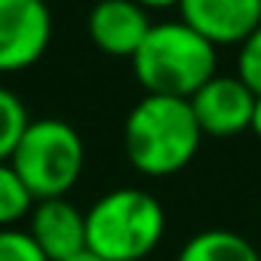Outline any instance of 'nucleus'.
Returning a JSON list of instances; mask_svg holds the SVG:
<instances>
[{
  "mask_svg": "<svg viewBox=\"0 0 261 261\" xmlns=\"http://www.w3.org/2000/svg\"><path fill=\"white\" fill-rule=\"evenodd\" d=\"M255 92L240 80L227 74H215L209 83H203L188 101L194 108V117L203 129V136L230 139L249 129L252 111H255Z\"/></svg>",
  "mask_w": 261,
  "mask_h": 261,
  "instance_id": "423d86ee",
  "label": "nucleus"
},
{
  "mask_svg": "<svg viewBox=\"0 0 261 261\" xmlns=\"http://www.w3.org/2000/svg\"><path fill=\"white\" fill-rule=\"evenodd\" d=\"M37 197L13 169V163H0V227H16V221L28 218Z\"/></svg>",
  "mask_w": 261,
  "mask_h": 261,
  "instance_id": "9b49d317",
  "label": "nucleus"
},
{
  "mask_svg": "<svg viewBox=\"0 0 261 261\" xmlns=\"http://www.w3.org/2000/svg\"><path fill=\"white\" fill-rule=\"evenodd\" d=\"M181 22L215 46L243 43L261 25V0H181Z\"/></svg>",
  "mask_w": 261,
  "mask_h": 261,
  "instance_id": "6e6552de",
  "label": "nucleus"
},
{
  "mask_svg": "<svg viewBox=\"0 0 261 261\" xmlns=\"http://www.w3.org/2000/svg\"><path fill=\"white\" fill-rule=\"evenodd\" d=\"M28 233L49 261H68L86 252V212L65 197L37 200L28 215Z\"/></svg>",
  "mask_w": 261,
  "mask_h": 261,
  "instance_id": "1a4fd4ad",
  "label": "nucleus"
},
{
  "mask_svg": "<svg viewBox=\"0 0 261 261\" xmlns=\"http://www.w3.org/2000/svg\"><path fill=\"white\" fill-rule=\"evenodd\" d=\"M237 77L255 92L261 95V25L240 43V56H237Z\"/></svg>",
  "mask_w": 261,
  "mask_h": 261,
  "instance_id": "4468645a",
  "label": "nucleus"
},
{
  "mask_svg": "<svg viewBox=\"0 0 261 261\" xmlns=\"http://www.w3.org/2000/svg\"><path fill=\"white\" fill-rule=\"evenodd\" d=\"M28 126H31V114H28L25 101L13 89L0 86V163L13 160Z\"/></svg>",
  "mask_w": 261,
  "mask_h": 261,
  "instance_id": "f8f14e48",
  "label": "nucleus"
},
{
  "mask_svg": "<svg viewBox=\"0 0 261 261\" xmlns=\"http://www.w3.org/2000/svg\"><path fill=\"white\" fill-rule=\"evenodd\" d=\"M68 261H105V258H101V255H95V252H89V249H86V252H80V255H74V258H68Z\"/></svg>",
  "mask_w": 261,
  "mask_h": 261,
  "instance_id": "f3484780",
  "label": "nucleus"
},
{
  "mask_svg": "<svg viewBox=\"0 0 261 261\" xmlns=\"http://www.w3.org/2000/svg\"><path fill=\"white\" fill-rule=\"evenodd\" d=\"M175 261H261V255L246 237L224 227H212L194 233L181 246Z\"/></svg>",
  "mask_w": 261,
  "mask_h": 261,
  "instance_id": "9d476101",
  "label": "nucleus"
},
{
  "mask_svg": "<svg viewBox=\"0 0 261 261\" xmlns=\"http://www.w3.org/2000/svg\"><path fill=\"white\" fill-rule=\"evenodd\" d=\"M203 129L194 117L188 98L151 95L126 114L123 123V151L142 175L166 178L181 172L200 151Z\"/></svg>",
  "mask_w": 261,
  "mask_h": 261,
  "instance_id": "f257e3e1",
  "label": "nucleus"
},
{
  "mask_svg": "<svg viewBox=\"0 0 261 261\" xmlns=\"http://www.w3.org/2000/svg\"><path fill=\"white\" fill-rule=\"evenodd\" d=\"M249 133H255L261 139V95L255 98V111H252V123H249Z\"/></svg>",
  "mask_w": 261,
  "mask_h": 261,
  "instance_id": "dca6fc26",
  "label": "nucleus"
},
{
  "mask_svg": "<svg viewBox=\"0 0 261 261\" xmlns=\"http://www.w3.org/2000/svg\"><path fill=\"white\" fill-rule=\"evenodd\" d=\"M53 40L46 0H0V74L37 65Z\"/></svg>",
  "mask_w": 261,
  "mask_h": 261,
  "instance_id": "39448f33",
  "label": "nucleus"
},
{
  "mask_svg": "<svg viewBox=\"0 0 261 261\" xmlns=\"http://www.w3.org/2000/svg\"><path fill=\"white\" fill-rule=\"evenodd\" d=\"M166 233V212L157 197L139 188L101 194L86 212V249L105 261H142Z\"/></svg>",
  "mask_w": 261,
  "mask_h": 261,
  "instance_id": "7ed1b4c3",
  "label": "nucleus"
},
{
  "mask_svg": "<svg viewBox=\"0 0 261 261\" xmlns=\"http://www.w3.org/2000/svg\"><path fill=\"white\" fill-rule=\"evenodd\" d=\"M0 261H49V258L28 230L0 227Z\"/></svg>",
  "mask_w": 261,
  "mask_h": 261,
  "instance_id": "ddd939ff",
  "label": "nucleus"
},
{
  "mask_svg": "<svg viewBox=\"0 0 261 261\" xmlns=\"http://www.w3.org/2000/svg\"><path fill=\"white\" fill-rule=\"evenodd\" d=\"M136 4L145 10H169V7H178L181 0H136Z\"/></svg>",
  "mask_w": 261,
  "mask_h": 261,
  "instance_id": "2eb2a0df",
  "label": "nucleus"
},
{
  "mask_svg": "<svg viewBox=\"0 0 261 261\" xmlns=\"http://www.w3.org/2000/svg\"><path fill=\"white\" fill-rule=\"evenodd\" d=\"M89 40L98 53L114 59H133L151 31L148 10L136 0H98L86 19Z\"/></svg>",
  "mask_w": 261,
  "mask_h": 261,
  "instance_id": "0eeeda50",
  "label": "nucleus"
},
{
  "mask_svg": "<svg viewBox=\"0 0 261 261\" xmlns=\"http://www.w3.org/2000/svg\"><path fill=\"white\" fill-rule=\"evenodd\" d=\"M215 43L194 31L188 22L151 25L148 37L133 56L136 80L151 95L191 98L203 83L215 77Z\"/></svg>",
  "mask_w": 261,
  "mask_h": 261,
  "instance_id": "f03ea898",
  "label": "nucleus"
},
{
  "mask_svg": "<svg viewBox=\"0 0 261 261\" xmlns=\"http://www.w3.org/2000/svg\"><path fill=\"white\" fill-rule=\"evenodd\" d=\"M10 163L37 200L65 197L83 172L86 148L68 120L40 117L31 120V126L25 129Z\"/></svg>",
  "mask_w": 261,
  "mask_h": 261,
  "instance_id": "20e7f679",
  "label": "nucleus"
}]
</instances>
